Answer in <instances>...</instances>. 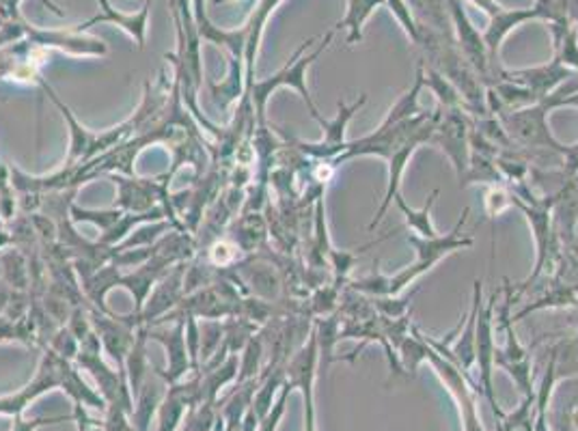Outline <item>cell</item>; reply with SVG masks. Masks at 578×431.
Segmentation results:
<instances>
[{
	"label": "cell",
	"mask_w": 578,
	"mask_h": 431,
	"mask_svg": "<svg viewBox=\"0 0 578 431\" xmlns=\"http://www.w3.org/2000/svg\"><path fill=\"white\" fill-rule=\"evenodd\" d=\"M66 391L72 397L73 406L91 408L106 412V401L100 393H95L80 375V371L72 364V360L63 359L55 350H46L44 359L39 362L33 380L15 391L13 395L0 397V417H20L26 406H31L37 397L50 391Z\"/></svg>",
	"instance_id": "1"
},
{
	"label": "cell",
	"mask_w": 578,
	"mask_h": 431,
	"mask_svg": "<svg viewBox=\"0 0 578 431\" xmlns=\"http://www.w3.org/2000/svg\"><path fill=\"white\" fill-rule=\"evenodd\" d=\"M469 208L464 210V214L460 218V222L447 233V235H436L432 240H424L419 235H411L408 242L417 248V261L408 268L402 270L400 275L391 277V279H380V281H371L365 279L361 283H357V289L362 291H371V293H386V295H395L400 293L406 286H411L415 279H419L424 272H428L432 266H436L444 255L455 253L460 248L473 246V237H460L462 224L466 222L469 215Z\"/></svg>",
	"instance_id": "2"
},
{
	"label": "cell",
	"mask_w": 578,
	"mask_h": 431,
	"mask_svg": "<svg viewBox=\"0 0 578 431\" xmlns=\"http://www.w3.org/2000/svg\"><path fill=\"white\" fill-rule=\"evenodd\" d=\"M333 39V33H328L326 35V39H324V44L311 55V57H302V53L313 44V39H309L298 53H296V57H293V61L291 63H288L281 72L275 73L273 78H266V80H259V82H253L251 84V89L246 91V95H251L253 97V102H255V110H257V119H259V126L264 128V113H266V104H268V100H270V95L277 91V89H281V86H289V89H296L298 93H300V97L307 102V106L311 108V115H313V119H322L320 117V110H317V106L313 104V100H311V93H309V86H307V78H304V72H307V68L326 50V46H328V42Z\"/></svg>",
	"instance_id": "3"
},
{
	"label": "cell",
	"mask_w": 578,
	"mask_h": 431,
	"mask_svg": "<svg viewBox=\"0 0 578 431\" xmlns=\"http://www.w3.org/2000/svg\"><path fill=\"white\" fill-rule=\"evenodd\" d=\"M426 360L432 362L436 373L440 375V380L447 384L449 393L453 395V399L460 408L464 431H486L479 421V412H477V404H475V391L482 393V388H477V384L466 373H462V369L458 364L438 357L430 346L426 350Z\"/></svg>",
	"instance_id": "4"
},
{
	"label": "cell",
	"mask_w": 578,
	"mask_h": 431,
	"mask_svg": "<svg viewBox=\"0 0 578 431\" xmlns=\"http://www.w3.org/2000/svg\"><path fill=\"white\" fill-rule=\"evenodd\" d=\"M493 308H495V298L488 302V306H482L477 311V337H475V360L479 364V388L484 391L493 415L501 421L506 412L497 404L495 397V386H493V364H495V343H493Z\"/></svg>",
	"instance_id": "5"
},
{
	"label": "cell",
	"mask_w": 578,
	"mask_h": 431,
	"mask_svg": "<svg viewBox=\"0 0 578 431\" xmlns=\"http://www.w3.org/2000/svg\"><path fill=\"white\" fill-rule=\"evenodd\" d=\"M184 330H186L184 317L175 319V324L171 328H149V339L162 343L166 350V357H169V366L164 371L162 369L153 371L166 386L182 382L186 377V373L193 369Z\"/></svg>",
	"instance_id": "6"
},
{
	"label": "cell",
	"mask_w": 578,
	"mask_h": 431,
	"mask_svg": "<svg viewBox=\"0 0 578 431\" xmlns=\"http://www.w3.org/2000/svg\"><path fill=\"white\" fill-rule=\"evenodd\" d=\"M546 113H548L546 102L531 104V108H524V110H513V115L504 117V121L509 128L507 132L511 137H516L520 143L546 147V149H553V151H559L566 155L568 147H562L548 132Z\"/></svg>",
	"instance_id": "7"
},
{
	"label": "cell",
	"mask_w": 578,
	"mask_h": 431,
	"mask_svg": "<svg viewBox=\"0 0 578 431\" xmlns=\"http://www.w3.org/2000/svg\"><path fill=\"white\" fill-rule=\"evenodd\" d=\"M315 360H317V337L293 357L286 371V384L289 388H300L304 397V431H317L315 426V399H313V382H315Z\"/></svg>",
	"instance_id": "8"
},
{
	"label": "cell",
	"mask_w": 578,
	"mask_h": 431,
	"mask_svg": "<svg viewBox=\"0 0 578 431\" xmlns=\"http://www.w3.org/2000/svg\"><path fill=\"white\" fill-rule=\"evenodd\" d=\"M432 141L440 144L447 151V155L453 160V166L458 171L460 186H462L464 177L469 175L471 160H469V149H466V126H464V117L460 110L447 113L442 126H436Z\"/></svg>",
	"instance_id": "9"
},
{
	"label": "cell",
	"mask_w": 578,
	"mask_h": 431,
	"mask_svg": "<svg viewBox=\"0 0 578 431\" xmlns=\"http://www.w3.org/2000/svg\"><path fill=\"white\" fill-rule=\"evenodd\" d=\"M160 401H162V386L151 384L149 380H144L143 388L135 397V410L130 415L135 430H151V419L158 415Z\"/></svg>",
	"instance_id": "10"
},
{
	"label": "cell",
	"mask_w": 578,
	"mask_h": 431,
	"mask_svg": "<svg viewBox=\"0 0 578 431\" xmlns=\"http://www.w3.org/2000/svg\"><path fill=\"white\" fill-rule=\"evenodd\" d=\"M436 197H438V190H434L432 197L428 199V203H426L424 210H419V212L413 210V208H408V206L404 203L402 195L395 197V203H397V208L402 210V214L406 218V224L415 231V235H419V237H424V240H432V237L438 235L436 229H434L432 220H430Z\"/></svg>",
	"instance_id": "11"
},
{
	"label": "cell",
	"mask_w": 578,
	"mask_h": 431,
	"mask_svg": "<svg viewBox=\"0 0 578 431\" xmlns=\"http://www.w3.org/2000/svg\"><path fill=\"white\" fill-rule=\"evenodd\" d=\"M102 4H104V9H106V15H97V18H93V20H89L82 28L108 20V22H115V24L124 26V28H126V31L139 42V46H143L144 28H147V9H149V4H144L143 11H141L139 15H124V13H117L115 9H111V7L106 4V0H102Z\"/></svg>",
	"instance_id": "12"
},
{
	"label": "cell",
	"mask_w": 578,
	"mask_h": 431,
	"mask_svg": "<svg viewBox=\"0 0 578 431\" xmlns=\"http://www.w3.org/2000/svg\"><path fill=\"white\" fill-rule=\"evenodd\" d=\"M384 0H350V11H348V18L339 24V28L342 26H346L348 31H350V35H348V44H357L359 39H361V26L362 22L369 18V13L378 7V4H382Z\"/></svg>",
	"instance_id": "13"
},
{
	"label": "cell",
	"mask_w": 578,
	"mask_h": 431,
	"mask_svg": "<svg viewBox=\"0 0 578 431\" xmlns=\"http://www.w3.org/2000/svg\"><path fill=\"white\" fill-rule=\"evenodd\" d=\"M533 408H535V397H524L513 412H509L499 421V431H533L535 426Z\"/></svg>",
	"instance_id": "14"
},
{
	"label": "cell",
	"mask_w": 578,
	"mask_h": 431,
	"mask_svg": "<svg viewBox=\"0 0 578 431\" xmlns=\"http://www.w3.org/2000/svg\"><path fill=\"white\" fill-rule=\"evenodd\" d=\"M220 335H222V326L220 324H206L201 328V359L208 364L210 359L215 357L217 348H220Z\"/></svg>",
	"instance_id": "15"
},
{
	"label": "cell",
	"mask_w": 578,
	"mask_h": 431,
	"mask_svg": "<svg viewBox=\"0 0 578 431\" xmlns=\"http://www.w3.org/2000/svg\"><path fill=\"white\" fill-rule=\"evenodd\" d=\"M68 421H73V415H68V417H35V419H24L20 415V417H13V426L9 431H37L44 426H57V423H68Z\"/></svg>",
	"instance_id": "16"
}]
</instances>
